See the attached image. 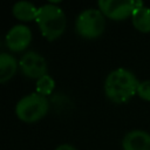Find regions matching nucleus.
I'll list each match as a JSON object with an SVG mask.
<instances>
[{
    "instance_id": "nucleus-9",
    "label": "nucleus",
    "mask_w": 150,
    "mask_h": 150,
    "mask_svg": "<svg viewBox=\"0 0 150 150\" xmlns=\"http://www.w3.org/2000/svg\"><path fill=\"white\" fill-rule=\"evenodd\" d=\"M19 67L18 60L9 53L0 54V82L5 83L9 81L16 73Z\"/></svg>"
},
{
    "instance_id": "nucleus-1",
    "label": "nucleus",
    "mask_w": 150,
    "mask_h": 150,
    "mask_svg": "<svg viewBox=\"0 0 150 150\" xmlns=\"http://www.w3.org/2000/svg\"><path fill=\"white\" fill-rule=\"evenodd\" d=\"M138 80L127 68H116L110 71L104 81V93L114 103H125L137 95Z\"/></svg>"
},
{
    "instance_id": "nucleus-3",
    "label": "nucleus",
    "mask_w": 150,
    "mask_h": 150,
    "mask_svg": "<svg viewBox=\"0 0 150 150\" xmlns=\"http://www.w3.org/2000/svg\"><path fill=\"white\" fill-rule=\"evenodd\" d=\"M49 109V103L46 96L30 93L21 97L15 105V115L25 123H35L43 118Z\"/></svg>"
},
{
    "instance_id": "nucleus-12",
    "label": "nucleus",
    "mask_w": 150,
    "mask_h": 150,
    "mask_svg": "<svg viewBox=\"0 0 150 150\" xmlns=\"http://www.w3.org/2000/svg\"><path fill=\"white\" fill-rule=\"evenodd\" d=\"M54 88H55V81L48 74L36 80V86H35L36 93L42 96H48L49 94H52Z\"/></svg>"
},
{
    "instance_id": "nucleus-4",
    "label": "nucleus",
    "mask_w": 150,
    "mask_h": 150,
    "mask_svg": "<svg viewBox=\"0 0 150 150\" xmlns=\"http://www.w3.org/2000/svg\"><path fill=\"white\" fill-rule=\"evenodd\" d=\"M105 16L100 9L87 8L82 11L75 21L76 33L87 40H93L100 38L105 27Z\"/></svg>"
},
{
    "instance_id": "nucleus-13",
    "label": "nucleus",
    "mask_w": 150,
    "mask_h": 150,
    "mask_svg": "<svg viewBox=\"0 0 150 150\" xmlns=\"http://www.w3.org/2000/svg\"><path fill=\"white\" fill-rule=\"evenodd\" d=\"M137 95L144 101H150V80L139 82L137 88Z\"/></svg>"
},
{
    "instance_id": "nucleus-8",
    "label": "nucleus",
    "mask_w": 150,
    "mask_h": 150,
    "mask_svg": "<svg viewBox=\"0 0 150 150\" xmlns=\"http://www.w3.org/2000/svg\"><path fill=\"white\" fill-rule=\"evenodd\" d=\"M123 150H150V134L135 129L128 131L122 139Z\"/></svg>"
},
{
    "instance_id": "nucleus-7",
    "label": "nucleus",
    "mask_w": 150,
    "mask_h": 150,
    "mask_svg": "<svg viewBox=\"0 0 150 150\" xmlns=\"http://www.w3.org/2000/svg\"><path fill=\"white\" fill-rule=\"evenodd\" d=\"M5 41L9 50L15 53L22 52L32 42V30L26 25H15L7 32Z\"/></svg>"
},
{
    "instance_id": "nucleus-2",
    "label": "nucleus",
    "mask_w": 150,
    "mask_h": 150,
    "mask_svg": "<svg viewBox=\"0 0 150 150\" xmlns=\"http://www.w3.org/2000/svg\"><path fill=\"white\" fill-rule=\"evenodd\" d=\"M36 23L41 34L48 40H57L66 30L67 18L63 9L55 4H45L39 7Z\"/></svg>"
},
{
    "instance_id": "nucleus-6",
    "label": "nucleus",
    "mask_w": 150,
    "mask_h": 150,
    "mask_svg": "<svg viewBox=\"0 0 150 150\" xmlns=\"http://www.w3.org/2000/svg\"><path fill=\"white\" fill-rule=\"evenodd\" d=\"M19 68L26 77L35 80L47 75L48 71L47 61L41 54L34 50H29L21 56L19 61Z\"/></svg>"
},
{
    "instance_id": "nucleus-11",
    "label": "nucleus",
    "mask_w": 150,
    "mask_h": 150,
    "mask_svg": "<svg viewBox=\"0 0 150 150\" xmlns=\"http://www.w3.org/2000/svg\"><path fill=\"white\" fill-rule=\"evenodd\" d=\"M131 22L138 32L149 33L150 32V8L144 6V4L137 7L131 15Z\"/></svg>"
},
{
    "instance_id": "nucleus-5",
    "label": "nucleus",
    "mask_w": 150,
    "mask_h": 150,
    "mask_svg": "<svg viewBox=\"0 0 150 150\" xmlns=\"http://www.w3.org/2000/svg\"><path fill=\"white\" fill-rule=\"evenodd\" d=\"M142 5L143 2L139 0H100L97 2L103 15L115 21L131 18L134 11Z\"/></svg>"
},
{
    "instance_id": "nucleus-10",
    "label": "nucleus",
    "mask_w": 150,
    "mask_h": 150,
    "mask_svg": "<svg viewBox=\"0 0 150 150\" xmlns=\"http://www.w3.org/2000/svg\"><path fill=\"white\" fill-rule=\"evenodd\" d=\"M38 11H39V8L29 1H18L13 5V8H12L13 15L18 20L26 21V22L36 20Z\"/></svg>"
},
{
    "instance_id": "nucleus-14",
    "label": "nucleus",
    "mask_w": 150,
    "mask_h": 150,
    "mask_svg": "<svg viewBox=\"0 0 150 150\" xmlns=\"http://www.w3.org/2000/svg\"><path fill=\"white\" fill-rule=\"evenodd\" d=\"M55 150H77V149L75 146H73L71 144H61Z\"/></svg>"
}]
</instances>
